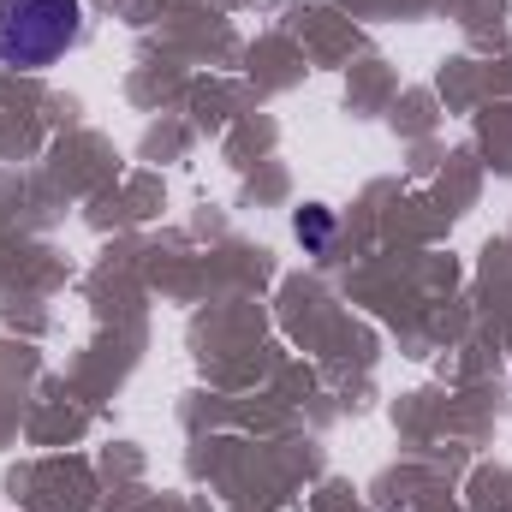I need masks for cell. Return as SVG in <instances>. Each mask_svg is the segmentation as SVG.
Returning a JSON list of instances; mask_svg holds the SVG:
<instances>
[{
    "instance_id": "cell-2",
    "label": "cell",
    "mask_w": 512,
    "mask_h": 512,
    "mask_svg": "<svg viewBox=\"0 0 512 512\" xmlns=\"http://www.w3.org/2000/svg\"><path fill=\"white\" fill-rule=\"evenodd\" d=\"M298 239H304V251H328V239H334V215H328L322 203L298 209Z\"/></svg>"
},
{
    "instance_id": "cell-1",
    "label": "cell",
    "mask_w": 512,
    "mask_h": 512,
    "mask_svg": "<svg viewBox=\"0 0 512 512\" xmlns=\"http://www.w3.org/2000/svg\"><path fill=\"white\" fill-rule=\"evenodd\" d=\"M84 36V0H0V66L42 72Z\"/></svg>"
}]
</instances>
